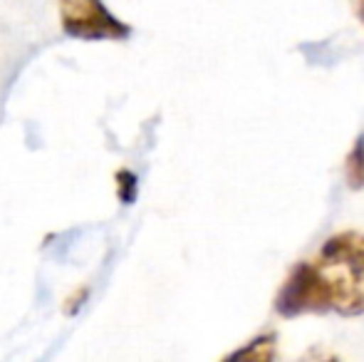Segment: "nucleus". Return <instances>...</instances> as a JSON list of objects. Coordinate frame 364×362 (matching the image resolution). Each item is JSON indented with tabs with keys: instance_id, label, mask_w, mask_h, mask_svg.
<instances>
[{
	"instance_id": "obj_1",
	"label": "nucleus",
	"mask_w": 364,
	"mask_h": 362,
	"mask_svg": "<svg viewBox=\"0 0 364 362\" xmlns=\"http://www.w3.org/2000/svg\"><path fill=\"white\" fill-rule=\"evenodd\" d=\"M315 268L335 313H364V233L347 231L332 236L322 246Z\"/></svg>"
},
{
	"instance_id": "obj_2",
	"label": "nucleus",
	"mask_w": 364,
	"mask_h": 362,
	"mask_svg": "<svg viewBox=\"0 0 364 362\" xmlns=\"http://www.w3.org/2000/svg\"><path fill=\"white\" fill-rule=\"evenodd\" d=\"M60 23L75 40H127L132 28L105 8L102 0H60Z\"/></svg>"
},
{
	"instance_id": "obj_3",
	"label": "nucleus",
	"mask_w": 364,
	"mask_h": 362,
	"mask_svg": "<svg viewBox=\"0 0 364 362\" xmlns=\"http://www.w3.org/2000/svg\"><path fill=\"white\" fill-rule=\"evenodd\" d=\"M278 313L285 318H295L302 313H327L330 308V295L325 290L315 263H300L295 266L283 283L278 295Z\"/></svg>"
},
{
	"instance_id": "obj_4",
	"label": "nucleus",
	"mask_w": 364,
	"mask_h": 362,
	"mask_svg": "<svg viewBox=\"0 0 364 362\" xmlns=\"http://www.w3.org/2000/svg\"><path fill=\"white\" fill-rule=\"evenodd\" d=\"M345 179H347V183H350V188H362L364 186V137L362 139H357V144L352 147V151L347 154Z\"/></svg>"
},
{
	"instance_id": "obj_5",
	"label": "nucleus",
	"mask_w": 364,
	"mask_h": 362,
	"mask_svg": "<svg viewBox=\"0 0 364 362\" xmlns=\"http://www.w3.org/2000/svg\"><path fill=\"white\" fill-rule=\"evenodd\" d=\"M273 335L268 338H260L253 340V348H245L240 353H235V358H255V360H270L275 358V343H273Z\"/></svg>"
},
{
	"instance_id": "obj_6",
	"label": "nucleus",
	"mask_w": 364,
	"mask_h": 362,
	"mask_svg": "<svg viewBox=\"0 0 364 362\" xmlns=\"http://www.w3.org/2000/svg\"><path fill=\"white\" fill-rule=\"evenodd\" d=\"M352 5H355L357 15H360V18H362V23H364V0H352Z\"/></svg>"
}]
</instances>
